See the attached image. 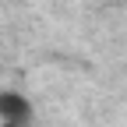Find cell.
I'll return each mask as SVG.
<instances>
[{
	"label": "cell",
	"instance_id": "obj_1",
	"mask_svg": "<svg viewBox=\"0 0 127 127\" xmlns=\"http://www.w3.org/2000/svg\"><path fill=\"white\" fill-rule=\"evenodd\" d=\"M32 117H35V106L28 102V95L14 88L0 92V124L4 127H32Z\"/></svg>",
	"mask_w": 127,
	"mask_h": 127
},
{
	"label": "cell",
	"instance_id": "obj_2",
	"mask_svg": "<svg viewBox=\"0 0 127 127\" xmlns=\"http://www.w3.org/2000/svg\"><path fill=\"white\" fill-rule=\"evenodd\" d=\"M120 4H127V0H120Z\"/></svg>",
	"mask_w": 127,
	"mask_h": 127
},
{
	"label": "cell",
	"instance_id": "obj_3",
	"mask_svg": "<svg viewBox=\"0 0 127 127\" xmlns=\"http://www.w3.org/2000/svg\"><path fill=\"white\" fill-rule=\"evenodd\" d=\"M0 127H4V124H0Z\"/></svg>",
	"mask_w": 127,
	"mask_h": 127
}]
</instances>
